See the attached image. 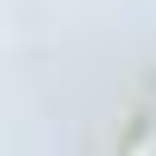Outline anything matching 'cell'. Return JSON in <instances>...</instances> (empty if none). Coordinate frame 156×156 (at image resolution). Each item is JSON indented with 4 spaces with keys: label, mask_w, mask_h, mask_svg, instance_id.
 I'll list each match as a JSON object with an SVG mask.
<instances>
[{
    "label": "cell",
    "mask_w": 156,
    "mask_h": 156,
    "mask_svg": "<svg viewBox=\"0 0 156 156\" xmlns=\"http://www.w3.org/2000/svg\"><path fill=\"white\" fill-rule=\"evenodd\" d=\"M126 156H156V134L141 126V134H134V149H126Z\"/></svg>",
    "instance_id": "6da1fadb"
}]
</instances>
